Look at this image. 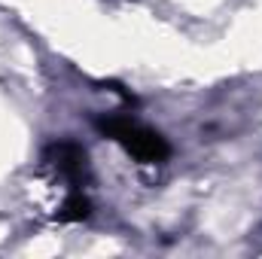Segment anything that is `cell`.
I'll return each instance as SVG.
<instances>
[{"label":"cell","mask_w":262,"mask_h":259,"mask_svg":"<svg viewBox=\"0 0 262 259\" xmlns=\"http://www.w3.org/2000/svg\"><path fill=\"white\" fill-rule=\"evenodd\" d=\"M95 128L101 131L107 140L119 143L131 159L140 162V165H165L171 159V143L156 128L137 122L134 116H122V113L98 116L95 119Z\"/></svg>","instance_id":"obj_1"},{"label":"cell","mask_w":262,"mask_h":259,"mask_svg":"<svg viewBox=\"0 0 262 259\" xmlns=\"http://www.w3.org/2000/svg\"><path fill=\"white\" fill-rule=\"evenodd\" d=\"M43 168L64 183V192L70 189H85L92 180V168H89V156L82 149V143L76 140H52L43 149Z\"/></svg>","instance_id":"obj_2"},{"label":"cell","mask_w":262,"mask_h":259,"mask_svg":"<svg viewBox=\"0 0 262 259\" xmlns=\"http://www.w3.org/2000/svg\"><path fill=\"white\" fill-rule=\"evenodd\" d=\"M89 217H92V201H89L85 189H70V192H64L58 210H55V220L58 223H82Z\"/></svg>","instance_id":"obj_3"}]
</instances>
